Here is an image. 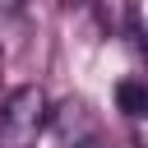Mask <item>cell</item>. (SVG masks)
Listing matches in <instances>:
<instances>
[{"instance_id": "6da1fadb", "label": "cell", "mask_w": 148, "mask_h": 148, "mask_svg": "<svg viewBox=\"0 0 148 148\" xmlns=\"http://www.w3.org/2000/svg\"><path fill=\"white\" fill-rule=\"evenodd\" d=\"M46 130V92L37 83H23L0 106V143L5 148H32Z\"/></svg>"}, {"instance_id": "7a4b0ae2", "label": "cell", "mask_w": 148, "mask_h": 148, "mask_svg": "<svg viewBox=\"0 0 148 148\" xmlns=\"http://www.w3.org/2000/svg\"><path fill=\"white\" fill-rule=\"evenodd\" d=\"M116 106H120L130 120H139V116L148 111V88H143L139 79H120V83H116Z\"/></svg>"}]
</instances>
